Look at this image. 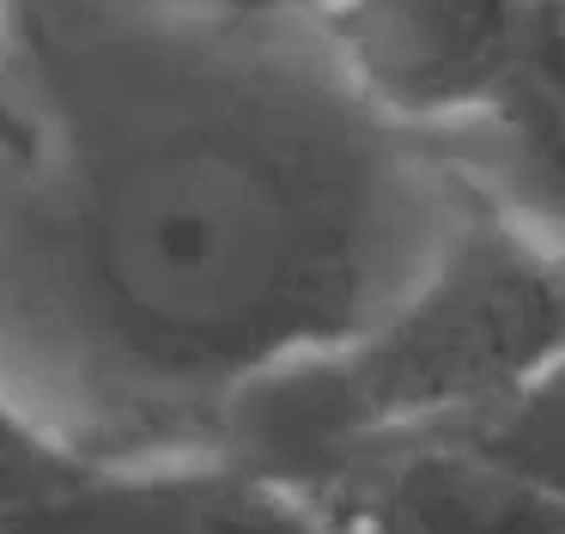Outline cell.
I'll list each match as a JSON object with an SVG mask.
<instances>
[{
  "mask_svg": "<svg viewBox=\"0 0 565 534\" xmlns=\"http://www.w3.org/2000/svg\"><path fill=\"white\" fill-rule=\"evenodd\" d=\"M468 213L310 19L140 7L0 36V400L74 468L220 461Z\"/></svg>",
  "mask_w": 565,
  "mask_h": 534,
  "instance_id": "obj_1",
  "label": "cell"
},
{
  "mask_svg": "<svg viewBox=\"0 0 565 534\" xmlns=\"http://www.w3.org/2000/svg\"><path fill=\"white\" fill-rule=\"evenodd\" d=\"M431 152L456 170L468 201L565 249V0H541L499 104Z\"/></svg>",
  "mask_w": 565,
  "mask_h": 534,
  "instance_id": "obj_5",
  "label": "cell"
},
{
  "mask_svg": "<svg viewBox=\"0 0 565 534\" xmlns=\"http://www.w3.org/2000/svg\"><path fill=\"white\" fill-rule=\"evenodd\" d=\"M559 352L565 249L468 201L402 298L232 413L220 461L280 480L353 444L475 431Z\"/></svg>",
  "mask_w": 565,
  "mask_h": 534,
  "instance_id": "obj_2",
  "label": "cell"
},
{
  "mask_svg": "<svg viewBox=\"0 0 565 534\" xmlns=\"http://www.w3.org/2000/svg\"><path fill=\"white\" fill-rule=\"evenodd\" d=\"M468 437H480L487 449H499L504 461L541 480L547 492L565 498V352L535 371L492 419H480Z\"/></svg>",
  "mask_w": 565,
  "mask_h": 534,
  "instance_id": "obj_6",
  "label": "cell"
},
{
  "mask_svg": "<svg viewBox=\"0 0 565 534\" xmlns=\"http://www.w3.org/2000/svg\"><path fill=\"white\" fill-rule=\"evenodd\" d=\"M92 473L74 468L67 456H55L7 400H0V516L19 510H43L55 498H67L74 485H86Z\"/></svg>",
  "mask_w": 565,
  "mask_h": 534,
  "instance_id": "obj_7",
  "label": "cell"
},
{
  "mask_svg": "<svg viewBox=\"0 0 565 534\" xmlns=\"http://www.w3.org/2000/svg\"><path fill=\"white\" fill-rule=\"evenodd\" d=\"M535 19L541 0H329L310 31L383 121L444 146L499 104Z\"/></svg>",
  "mask_w": 565,
  "mask_h": 534,
  "instance_id": "obj_3",
  "label": "cell"
},
{
  "mask_svg": "<svg viewBox=\"0 0 565 534\" xmlns=\"http://www.w3.org/2000/svg\"><path fill=\"white\" fill-rule=\"evenodd\" d=\"M225 7H262V12H292V19H310V12L329 7V0H225Z\"/></svg>",
  "mask_w": 565,
  "mask_h": 534,
  "instance_id": "obj_9",
  "label": "cell"
},
{
  "mask_svg": "<svg viewBox=\"0 0 565 534\" xmlns=\"http://www.w3.org/2000/svg\"><path fill=\"white\" fill-rule=\"evenodd\" d=\"M274 485L317 534H565V498L468 431L353 444Z\"/></svg>",
  "mask_w": 565,
  "mask_h": 534,
  "instance_id": "obj_4",
  "label": "cell"
},
{
  "mask_svg": "<svg viewBox=\"0 0 565 534\" xmlns=\"http://www.w3.org/2000/svg\"><path fill=\"white\" fill-rule=\"evenodd\" d=\"M140 7H195V0H0V24L7 31H55V24L110 19V12H140Z\"/></svg>",
  "mask_w": 565,
  "mask_h": 534,
  "instance_id": "obj_8",
  "label": "cell"
},
{
  "mask_svg": "<svg viewBox=\"0 0 565 534\" xmlns=\"http://www.w3.org/2000/svg\"><path fill=\"white\" fill-rule=\"evenodd\" d=\"M0 36H7V24H0Z\"/></svg>",
  "mask_w": 565,
  "mask_h": 534,
  "instance_id": "obj_10",
  "label": "cell"
}]
</instances>
